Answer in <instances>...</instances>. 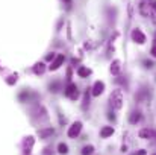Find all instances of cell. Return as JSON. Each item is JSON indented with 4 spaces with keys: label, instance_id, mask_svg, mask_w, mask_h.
Masks as SVG:
<instances>
[{
    "label": "cell",
    "instance_id": "cell-1",
    "mask_svg": "<svg viewBox=\"0 0 156 155\" xmlns=\"http://www.w3.org/2000/svg\"><path fill=\"white\" fill-rule=\"evenodd\" d=\"M123 101H124V96H123V90L117 88L111 93V98H109V102H111V106L114 109H120L123 106Z\"/></svg>",
    "mask_w": 156,
    "mask_h": 155
},
{
    "label": "cell",
    "instance_id": "cell-2",
    "mask_svg": "<svg viewBox=\"0 0 156 155\" xmlns=\"http://www.w3.org/2000/svg\"><path fill=\"white\" fill-rule=\"evenodd\" d=\"M64 94H65L68 99L76 101V99L79 98V90H77V85H76V84H73V82H70V84L67 85V88H65Z\"/></svg>",
    "mask_w": 156,
    "mask_h": 155
},
{
    "label": "cell",
    "instance_id": "cell-3",
    "mask_svg": "<svg viewBox=\"0 0 156 155\" xmlns=\"http://www.w3.org/2000/svg\"><path fill=\"white\" fill-rule=\"evenodd\" d=\"M140 12L143 17H152V2L150 0H143L140 3Z\"/></svg>",
    "mask_w": 156,
    "mask_h": 155
},
{
    "label": "cell",
    "instance_id": "cell-4",
    "mask_svg": "<svg viewBox=\"0 0 156 155\" xmlns=\"http://www.w3.org/2000/svg\"><path fill=\"white\" fill-rule=\"evenodd\" d=\"M130 37H132V41H135L138 44H144L146 43V35L141 32V29H133Z\"/></svg>",
    "mask_w": 156,
    "mask_h": 155
},
{
    "label": "cell",
    "instance_id": "cell-5",
    "mask_svg": "<svg viewBox=\"0 0 156 155\" xmlns=\"http://www.w3.org/2000/svg\"><path fill=\"white\" fill-rule=\"evenodd\" d=\"M140 138H144V140H152L156 138V131L155 129H150V128H143L140 132H138Z\"/></svg>",
    "mask_w": 156,
    "mask_h": 155
},
{
    "label": "cell",
    "instance_id": "cell-6",
    "mask_svg": "<svg viewBox=\"0 0 156 155\" xmlns=\"http://www.w3.org/2000/svg\"><path fill=\"white\" fill-rule=\"evenodd\" d=\"M80 131H82V123H80V122H74V123L70 126V129H68V137L74 138V137H77V135L80 134Z\"/></svg>",
    "mask_w": 156,
    "mask_h": 155
},
{
    "label": "cell",
    "instance_id": "cell-7",
    "mask_svg": "<svg viewBox=\"0 0 156 155\" xmlns=\"http://www.w3.org/2000/svg\"><path fill=\"white\" fill-rule=\"evenodd\" d=\"M34 143H35L34 137H27V138H24V142H23V152H24L26 155H29L30 152H32Z\"/></svg>",
    "mask_w": 156,
    "mask_h": 155
},
{
    "label": "cell",
    "instance_id": "cell-8",
    "mask_svg": "<svg viewBox=\"0 0 156 155\" xmlns=\"http://www.w3.org/2000/svg\"><path fill=\"white\" fill-rule=\"evenodd\" d=\"M64 61H65V56L64 55H58L56 58H55V61H53L52 64L49 65V68L52 70V72H55V70H58L62 64H64Z\"/></svg>",
    "mask_w": 156,
    "mask_h": 155
},
{
    "label": "cell",
    "instance_id": "cell-9",
    "mask_svg": "<svg viewBox=\"0 0 156 155\" xmlns=\"http://www.w3.org/2000/svg\"><path fill=\"white\" fill-rule=\"evenodd\" d=\"M103 91H105V84L102 82V81H97V82L94 84V87H93L91 94H93V96H100Z\"/></svg>",
    "mask_w": 156,
    "mask_h": 155
},
{
    "label": "cell",
    "instance_id": "cell-10",
    "mask_svg": "<svg viewBox=\"0 0 156 155\" xmlns=\"http://www.w3.org/2000/svg\"><path fill=\"white\" fill-rule=\"evenodd\" d=\"M120 70H121V62H120V59H114L112 64H111V73L117 76V75L120 73Z\"/></svg>",
    "mask_w": 156,
    "mask_h": 155
},
{
    "label": "cell",
    "instance_id": "cell-11",
    "mask_svg": "<svg viewBox=\"0 0 156 155\" xmlns=\"http://www.w3.org/2000/svg\"><path fill=\"white\" fill-rule=\"evenodd\" d=\"M112 134H114V128L112 126H105V128H102V131H100V137L102 138H108Z\"/></svg>",
    "mask_w": 156,
    "mask_h": 155
},
{
    "label": "cell",
    "instance_id": "cell-12",
    "mask_svg": "<svg viewBox=\"0 0 156 155\" xmlns=\"http://www.w3.org/2000/svg\"><path fill=\"white\" fill-rule=\"evenodd\" d=\"M140 120H141V113H140V111H133V113L130 114V117H129V122H130L132 125L138 123Z\"/></svg>",
    "mask_w": 156,
    "mask_h": 155
},
{
    "label": "cell",
    "instance_id": "cell-13",
    "mask_svg": "<svg viewBox=\"0 0 156 155\" xmlns=\"http://www.w3.org/2000/svg\"><path fill=\"white\" fill-rule=\"evenodd\" d=\"M52 134H53V128H46V129H41V131L38 132L40 138H47V137H50Z\"/></svg>",
    "mask_w": 156,
    "mask_h": 155
},
{
    "label": "cell",
    "instance_id": "cell-14",
    "mask_svg": "<svg viewBox=\"0 0 156 155\" xmlns=\"http://www.w3.org/2000/svg\"><path fill=\"white\" fill-rule=\"evenodd\" d=\"M77 75H79L80 78H88V76L91 75V70L87 68V67H79V68H77Z\"/></svg>",
    "mask_w": 156,
    "mask_h": 155
},
{
    "label": "cell",
    "instance_id": "cell-15",
    "mask_svg": "<svg viewBox=\"0 0 156 155\" xmlns=\"http://www.w3.org/2000/svg\"><path fill=\"white\" fill-rule=\"evenodd\" d=\"M44 70H46V65H44L43 62H38V64H35V65H34V72H35L37 75H43V73H44Z\"/></svg>",
    "mask_w": 156,
    "mask_h": 155
},
{
    "label": "cell",
    "instance_id": "cell-16",
    "mask_svg": "<svg viewBox=\"0 0 156 155\" xmlns=\"http://www.w3.org/2000/svg\"><path fill=\"white\" fill-rule=\"evenodd\" d=\"M58 152L62 155L68 154V146L65 145V143H59V146H58Z\"/></svg>",
    "mask_w": 156,
    "mask_h": 155
},
{
    "label": "cell",
    "instance_id": "cell-17",
    "mask_svg": "<svg viewBox=\"0 0 156 155\" xmlns=\"http://www.w3.org/2000/svg\"><path fill=\"white\" fill-rule=\"evenodd\" d=\"M90 90V88H88ZM85 91V96H83V103H82V108L83 109H87V106H88V103H90V91Z\"/></svg>",
    "mask_w": 156,
    "mask_h": 155
},
{
    "label": "cell",
    "instance_id": "cell-18",
    "mask_svg": "<svg viewBox=\"0 0 156 155\" xmlns=\"http://www.w3.org/2000/svg\"><path fill=\"white\" fill-rule=\"evenodd\" d=\"M93 151H94L93 146H85V148L82 149V155H91L93 154Z\"/></svg>",
    "mask_w": 156,
    "mask_h": 155
},
{
    "label": "cell",
    "instance_id": "cell-19",
    "mask_svg": "<svg viewBox=\"0 0 156 155\" xmlns=\"http://www.w3.org/2000/svg\"><path fill=\"white\" fill-rule=\"evenodd\" d=\"M152 17H153V21L156 23V0L152 2Z\"/></svg>",
    "mask_w": 156,
    "mask_h": 155
},
{
    "label": "cell",
    "instance_id": "cell-20",
    "mask_svg": "<svg viewBox=\"0 0 156 155\" xmlns=\"http://www.w3.org/2000/svg\"><path fill=\"white\" fill-rule=\"evenodd\" d=\"M58 87H59V82H53V84H50V91L56 93V91H58Z\"/></svg>",
    "mask_w": 156,
    "mask_h": 155
},
{
    "label": "cell",
    "instance_id": "cell-21",
    "mask_svg": "<svg viewBox=\"0 0 156 155\" xmlns=\"http://www.w3.org/2000/svg\"><path fill=\"white\" fill-rule=\"evenodd\" d=\"M15 82H17V76H9L8 84H9V85H12V84H15Z\"/></svg>",
    "mask_w": 156,
    "mask_h": 155
},
{
    "label": "cell",
    "instance_id": "cell-22",
    "mask_svg": "<svg viewBox=\"0 0 156 155\" xmlns=\"http://www.w3.org/2000/svg\"><path fill=\"white\" fill-rule=\"evenodd\" d=\"M150 53H152V55L156 58V41L153 43V46H152V50H150Z\"/></svg>",
    "mask_w": 156,
    "mask_h": 155
},
{
    "label": "cell",
    "instance_id": "cell-23",
    "mask_svg": "<svg viewBox=\"0 0 156 155\" xmlns=\"http://www.w3.org/2000/svg\"><path fill=\"white\" fill-rule=\"evenodd\" d=\"M144 65H146L147 68H152V67H153V62H152V61H144Z\"/></svg>",
    "mask_w": 156,
    "mask_h": 155
},
{
    "label": "cell",
    "instance_id": "cell-24",
    "mask_svg": "<svg viewBox=\"0 0 156 155\" xmlns=\"http://www.w3.org/2000/svg\"><path fill=\"white\" fill-rule=\"evenodd\" d=\"M53 58H56V56H55V53H52V55H47V56H46V59H47V61H52Z\"/></svg>",
    "mask_w": 156,
    "mask_h": 155
},
{
    "label": "cell",
    "instance_id": "cell-25",
    "mask_svg": "<svg viewBox=\"0 0 156 155\" xmlns=\"http://www.w3.org/2000/svg\"><path fill=\"white\" fill-rule=\"evenodd\" d=\"M67 79H71V70L68 68V72H67Z\"/></svg>",
    "mask_w": 156,
    "mask_h": 155
},
{
    "label": "cell",
    "instance_id": "cell-26",
    "mask_svg": "<svg viewBox=\"0 0 156 155\" xmlns=\"http://www.w3.org/2000/svg\"><path fill=\"white\" fill-rule=\"evenodd\" d=\"M108 117H109V119H112V120H114V119H115V116H114V114H112V113H109V116H108Z\"/></svg>",
    "mask_w": 156,
    "mask_h": 155
},
{
    "label": "cell",
    "instance_id": "cell-27",
    "mask_svg": "<svg viewBox=\"0 0 156 155\" xmlns=\"http://www.w3.org/2000/svg\"><path fill=\"white\" fill-rule=\"evenodd\" d=\"M65 3H67V5L70 6V5H71V0H65Z\"/></svg>",
    "mask_w": 156,
    "mask_h": 155
},
{
    "label": "cell",
    "instance_id": "cell-28",
    "mask_svg": "<svg viewBox=\"0 0 156 155\" xmlns=\"http://www.w3.org/2000/svg\"><path fill=\"white\" fill-rule=\"evenodd\" d=\"M155 41H156V34H155Z\"/></svg>",
    "mask_w": 156,
    "mask_h": 155
}]
</instances>
